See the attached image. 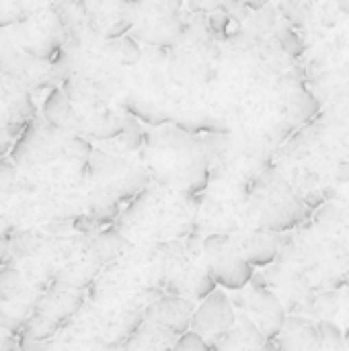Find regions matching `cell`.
<instances>
[{"mask_svg": "<svg viewBox=\"0 0 349 351\" xmlns=\"http://www.w3.org/2000/svg\"><path fill=\"white\" fill-rule=\"evenodd\" d=\"M280 343H282L280 346L282 351H319L323 346V339L319 329H315L304 321H298L296 329L292 323H286Z\"/></svg>", "mask_w": 349, "mask_h": 351, "instance_id": "cell-12", "label": "cell"}, {"mask_svg": "<svg viewBox=\"0 0 349 351\" xmlns=\"http://www.w3.org/2000/svg\"><path fill=\"white\" fill-rule=\"evenodd\" d=\"M8 239L6 237H0V263L6 259V255H8Z\"/></svg>", "mask_w": 349, "mask_h": 351, "instance_id": "cell-30", "label": "cell"}, {"mask_svg": "<svg viewBox=\"0 0 349 351\" xmlns=\"http://www.w3.org/2000/svg\"><path fill=\"white\" fill-rule=\"evenodd\" d=\"M156 140L158 169H163L158 177L163 183L187 193L202 191L208 183V167L200 142L179 130H165Z\"/></svg>", "mask_w": 349, "mask_h": 351, "instance_id": "cell-1", "label": "cell"}, {"mask_svg": "<svg viewBox=\"0 0 349 351\" xmlns=\"http://www.w3.org/2000/svg\"><path fill=\"white\" fill-rule=\"evenodd\" d=\"M14 138L12 136H8L2 128H0V160L4 158V154L8 152V150H12V146H14Z\"/></svg>", "mask_w": 349, "mask_h": 351, "instance_id": "cell-27", "label": "cell"}, {"mask_svg": "<svg viewBox=\"0 0 349 351\" xmlns=\"http://www.w3.org/2000/svg\"><path fill=\"white\" fill-rule=\"evenodd\" d=\"M125 150H138L144 142V136H142V130L136 121V117H132L130 113L123 115V128H121V134L117 138Z\"/></svg>", "mask_w": 349, "mask_h": 351, "instance_id": "cell-18", "label": "cell"}, {"mask_svg": "<svg viewBox=\"0 0 349 351\" xmlns=\"http://www.w3.org/2000/svg\"><path fill=\"white\" fill-rule=\"evenodd\" d=\"M241 302L247 313L245 317L251 315L249 321L261 331L265 339H276L278 335H282L286 327V315L282 302L274 292H269L267 288H253L251 292L243 294Z\"/></svg>", "mask_w": 349, "mask_h": 351, "instance_id": "cell-4", "label": "cell"}, {"mask_svg": "<svg viewBox=\"0 0 349 351\" xmlns=\"http://www.w3.org/2000/svg\"><path fill=\"white\" fill-rule=\"evenodd\" d=\"M183 33V23L175 16V14H165L160 21L148 25V27H142L134 33V37L150 43V45H160V47H167V45H173L179 35Z\"/></svg>", "mask_w": 349, "mask_h": 351, "instance_id": "cell-13", "label": "cell"}, {"mask_svg": "<svg viewBox=\"0 0 349 351\" xmlns=\"http://www.w3.org/2000/svg\"><path fill=\"white\" fill-rule=\"evenodd\" d=\"M60 327H62L60 323L47 319L45 315H41V313H37V311H33V313L27 317V321H25V325H23V329H21V333H19V335H21V343H27V341L45 343L49 337L56 335V331H58Z\"/></svg>", "mask_w": 349, "mask_h": 351, "instance_id": "cell-14", "label": "cell"}, {"mask_svg": "<svg viewBox=\"0 0 349 351\" xmlns=\"http://www.w3.org/2000/svg\"><path fill=\"white\" fill-rule=\"evenodd\" d=\"M278 237L269 230H253L247 234V239L241 241L243 255L251 267L272 263L278 255Z\"/></svg>", "mask_w": 349, "mask_h": 351, "instance_id": "cell-10", "label": "cell"}, {"mask_svg": "<svg viewBox=\"0 0 349 351\" xmlns=\"http://www.w3.org/2000/svg\"><path fill=\"white\" fill-rule=\"evenodd\" d=\"M43 117L56 132H78V134H82L84 123L78 119V115L74 113V109L70 105V99L60 88H56L47 95V99L43 103Z\"/></svg>", "mask_w": 349, "mask_h": 351, "instance_id": "cell-9", "label": "cell"}, {"mask_svg": "<svg viewBox=\"0 0 349 351\" xmlns=\"http://www.w3.org/2000/svg\"><path fill=\"white\" fill-rule=\"evenodd\" d=\"M82 300L84 298H82L80 290H74L66 284L56 282L53 288L39 300L35 311L62 325L82 306Z\"/></svg>", "mask_w": 349, "mask_h": 351, "instance_id": "cell-8", "label": "cell"}, {"mask_svg": "<svg viewBox=\"0 0 349 351\" xmlns=\"http://www.w3.org/2000/svg\"><path fill=\"white\" fill-rule=\"evenodd\" d=\"M304 218L302 204L290 193V189L280 183L276 189H269V199L261 208V226L269 232L290 230Z\"/></svg>", "mask_w": 349, "mask_h": 351, "instance_id": "cell-5", "label": "cell"}, {"mask_svg": "<svg viewBox=\"0 0 349 351\" xmlns=\"http://www.w3.org/2000/svg\"><path fill=\"white\" fill-rule=\"evenodd\" d=\"M115 47H117L119 62L125 64V66H134L140 60V56H142L140 53V47H138V43H136L134 37H121V39H117Z\"/></svg>", "mask_w": 349, "mask_h": 351, "instance_id": "cell-21", "label": "cell"}, {"mask_svg": "<svg viewBox=\"0 0 349 351\" xmlns=\"http://www.w3.org/2000/svg\"><path fill=\"white\" fill-rule=\"evenodd\" d=\"M278 37H280L282 47H284L290 56H298V53H302V41H300V37H298L292 29L282 27V29H280V33H278Z\"/></svg>", "mask_w": 349, "mask_h": 351, "instance_id": "cell-25", "label": "cell"}, {"mask_svg": "<svg viewBox=\"0 0 349 351\" xmlns=\"http://www.w3.org/2000/svg\"><path fill=\"white\" fill-rule=\"evenodd\" d=\"M14 173H16V165L10 158H2L0 160V187L12 183L14 181Z\"/></svg>", "mask_w": 349, "mask_h": 351, "instance_id": "cell-26", "label": "cell"}, {"mask_svg": "<svg viewBox=\"0 0 349 351\" xmlns=\"http://www.w3.org/2000/svg\"><path fill=\"white\" fill-rule=\"evenodd\" d=\"M35 113L37 109L33 99L29 95H21L14 101H10L8 109L0 117V128L16 140L27 130V125L35 119Z\"/></svg>", "mask_w": 349, "mask_h": 351, "instance_id": "cell-11", "label": "cell"}, {"mask_svg": "<svg viewBox=\"0 0 349 351\" xmlns=\"http://www.w3.org/2000/svg\"><path fill=\"white\" fill-rule=\"evenodd\" d=\"M173 351H210V346L197 335V333H185L179 337V341L175 343Z\"/></svg>", "mask_w": 349, "mask_h": 351, "instance_id": "cell-24", "label": "cell"}, {"mask_svg": "<svg viewBox=\"0 0 349 351\" xmlns=\"http://www.w3.org/2000/svg\"><path fill=\"white\" fill-rule=\"evenodd\" d=\"M23 288V276L19 269L4 265L0 267V302H10L21 294Z\"/></svg>", "mask_w": 349, "mask_h": 351, "instance_id": "cell-17", "label": "cell"}, {"mask_svg": "<svg viewBox=\"0 0 349 351\" xmlns=\"http://www.w3.org/2000/svg\"><path fill=\"white\" fill-rule=\"evenodd\" d=\"M234 321L237 317H234L232 300L222 290H216L195 311L191 329L208 346H220L232 333Z\"/></svg>", "mask_w": 349, "mask_h": 351, "instance_id": "cell-3", "label": "cell"}, {"mask_svg": "<svg viewBox=\"0 0 349 351\" xmlns=\"http://www.w3.org/2000/svg\"><path fill=\"white\" fill-rule=\"evenodd\" d=\"M123 245H125V241L115 230H105L97 239V253H99L101 259H107V257L117 255L123 249Z\"/></svg>", "mask_w": 349, "mask_h": 351, "instance_id": "cell-19", "label": "cell"}, {"mask_svg": "<svg viewBox=\"0 0 349 351\" xmlns=\"http://www.w3.org/2000/svg\"><path fill=\"white\" fill-rule=\"evenodd\" d=\"M121 128H123V115L105 113V115L97 117L91 125H86L82 130V134H88L97 140H111V138H119Z\"/></svg>", "mask_w": 349, "mask_h": 351, "instance_id": "cell-16", "label": "cell"}, {"mask_svg": "<svg viewBox=\"0 0 349 351\" xmlns=\"http://www.w3.org/2000/svg\"><path fill=\"white\" fill-rule=\"evenodd\" d=\"M191 292H193L195 298H200V300L204 302L208 296H212V294L216 292V282H214V278H212L206 269L200 271V274H195L193 284H191Z\"/></svg>", "mask_w": 349, "mask_h": 351, "instance_id": "cell-22", "label": "cell"}, {"mask_svg": "<svg viewBox=\"0 0 349 351\" xmlns=\"http://www.w3.org/2000/svg\"><path fill=\"white\" fill-rule=\"evenodd\" d=\"M10 23H14V14L8 8H0V27H6Z\"/></svg>", "mask_w": 349, "mask_h": 351, "instance_id": "cell-29", "label": "cell"}, {"mask_svg": "<svg viewBox=\"0 0 349 351\" xmlns=\"http://www.w3.org/2000/svg\"><path fill=\"white\" fill-rule=\"evenodd\" d=\"M23 351H47L49 343H39V341H27V343H21Z\"/></svg>", "mask_w": 349, "mask_h": 351, "instance_id": "cell-28", "label": "cell"}, {"mask_svg": "<svg viewBox=\"0 0 349 351\" xmlns=\"http://www.w3.org/2000/svg\"><path fill=\"white\" fill-rule=\"evenodd\" d=\"M66 152H68L72 158H76L78 162L88 165L95 150H93V146H91L84 138H80V136H70V138L66 140Z\"/></svg>", "mask_w": 349, "mask_h": 351, "instance_id": "cell-20", "label": "cell"}, {"mask_svg": "<svg viewBox=\"0 0 349 351\" xmlns=\"http://www.w3.org/2000/svg\"><path fill=\"white\" fill-rule=\"evenodd\" d=\"M319 333H321L323 346L333 348V350H341V348H344V335H341V331H339L335 325H331V323H321V325H319Z\"/></svg>", "mask_w": 349, "mask_h": 351, "instance_id": "cell-23", "label": "cell"}, {"mask_svg": "<svg viewBox=\"0 0 349 351\" xmlns=\"http://www.w3.org/2000/svg\"><path fill=\"white\" fill-rule=\"evenodd\" d=\"M148 313H150V319L154 323H158L160 327H167L179 335L187 333V329L193 323V315H195L193 304L185 298H179V296L160 298Z\"/></svg>", "mask_w": 349, "mask_h": 351, "instance_id": "cell-7", "label": "cell"}, {"mask_svg": "<svg viewBox=\"0 0 349 351\" xmlns=\"http://www.w3.org/2000/svg\"><path fill=\"white\" fill-rule=\"evenodd\" d=\"M339 8H341L344 12H348V14H349V0H348V2H339Z\"/></svg>", "mask_w": 349, "mask_h": 351, "instance_id": "cell-31", "label": "cell"}, {"mask_svg": "<svg viewBox=\"0 0 349 351\" xmlns=\"http://www.w3.org/2000/svg\"><path fill=\"white\" fill-rule=\"evenodd\" d=\"M125 109L132 117H140L142 121L150 123V125H163L169 121V115L154 103L140 99V97H130L125 99Z\"/></svg>", "mask_w": 349, "mask_h": 351, "instance_id": "cell-15", "label": "cell"}, {"mask_svg": "<svg viewBox=\"0 0 349 351\" xmlns=\"http://www.w3.org/2000/svg\"><path fill=\"white\" fill-rule=\"evenodd\" d=\"M204 261L214 282L228 290L241 292L251 284L253 267L247 263L241 243L226 234H214L204 243Z\"/></svg>", "mask_w": 349, "mask_h": 351, "instance_id": "cell-2", "label": "cell"}, {"mask_svg": "<svg viewBox=\"0 0 349 351\" xmlns=\"http://www.w3.org/2000/svg\"><path fill=\"white\" fill-rule=\"evenodd\" d=\"M51 132H56L49 123L41 128L37 117L27 125V130L16 138L12 150H10V160L16 167H27L35 165L39 160H47L45 152L51 148Z\"/></svg>", "mask_w": 349, "mask_h": 351, "instance_id": "cell-6", "label": "cell"}]
</instances>
